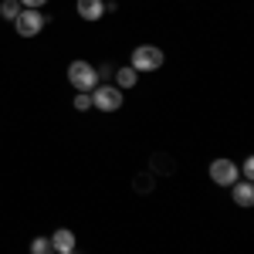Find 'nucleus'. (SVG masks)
Masks as SVG:
<instances>
[{"mask_svg":"<svg viewBox=\"0 0 254 254\" xmlns=\"http://www.w3.org/2000/svg\"><path fill=\"white\" fill-rule=\"evenodd\" d=\"M163 48H156V44H139V48H132V68H136L139 75L142 71H159L163 68Z\"/></svg>","mask_w":254,"mask_h":254,"instance_id":"f257e3e1","label":"nucleus"},{"mask_svg":"<svg viewBox=\"0 0 254 254\" xmlns=\"http://www.w3.org/2000/svg\"><path fill=\"white\" fill-rule=\"evenodd\" d=\"M68 81H71L75 92H92L98 85V71L88 61H71V64H68Z\"/></svg>","mask_w":254,"mask_h":254,"instance_id":"f03ea898","label":"nucleus"},{"mask_svg":"<svg viewBox=\"0 0 254 254\" xmlns=\"http://www.w3.org/2000/svg\"><path fill=\"white\" fill-rule=\"evenodd\" d=\"M92 109H98V112H119L122 109V92L116 85H95L92 88Z\"/></svg>","mask_w":254,"mask_h":254,"instance_id":"7ed1b4c3","label":"nucleus"},{"mask_svg":"<svg viewBox=\"0 0 254 254\" xmlns=\"http://www.w3.org/2000/svg\"><path fill=\"white\" fill-rule=\"evenodd\" d=\"M44 24H48L44 14H41V10H27V7H24V10L17 14V20H14V27H17L20 38H38L41 31H44Z\"/></svg>","mask_w":254,"mask_h":254,"instance_id":"20e7f679","label":"nucleus"},{"mask_svg":"<svg viewBox=\"0 0 254 254\" xmlns=\"http://www.w3.org/2000/svg\"><path fill=\"white\" fill-rule=\"evenodd\" d=\"M210 180H214L217 187H234L237 180H241V170L234 166V159H214L210 163Z\"/></svg>","mask_w":254,"mask_h":254,"instance_id":"39448f33","label":"nucleus"},{"mask_svg":"<svg viewBox=\"0 0 254 254\" xmlns=\"http://www.w3.org/2000/svg\"><path fill=\"white\" fill-rule=\"evenodd\" d=\"M105 0H78V17L81 20H102Z\"/></svg>","mask_w":254,"mask_h":254,"instance_id":"423d86ee","label":"nucleus"},{"mask_svg":"<svg viewBox=\"0 0 254 254\" xmlns=\"http://www.w3.org/2000/svg\"><path fill=\"white\" fill-rule=\"evenodd\" d=\"M231 193H234V203H237V207H251V203H254V187H251V180H244V183L237 180L234 187H231Z\"/></svg>","mask_w":254,"mask_h":254,"instance_id":"0eeeda50","label":"nucleus"},{"mask_svg":"<svg viewBox=\"0 0 254 254\" xmlns=\"http://www.w3.org/2000/svg\"><path fill=\"white\" fill-rule=\"evenodd\" d=\"M51 248L58 254H64V251H75V234L68 231V227H58L55 234H51Z\"/></svg>","mask_w":254,"mask_h":254,"instance_id":"6e6552de","label":"nucleus"},{"mask_svg":"<svg viewBox=\"0 0 254 254\" xmlns=\"http://www.w3.org/2000/svg\"><path fill=\"white\" fill-rule=\"evenodd\" d=\"M136 81H139V71L132 68V64H126V68H119V71H116V88H119V92L132 88Z\"/></svg>","mask_w":254,"mask_h":254,"instance_id":"1a4fd4ad","label":"nucleus"},{"mask_svg":"<svg viewBox=\"0 0 254 254\" xmlns=\"http://www.w3.org/2000/svg\"><path fill=\"white\" fill-rule=\"evenodd\" d=\"M149 170H153V176H156V173H173V163H170L166 153H156L153 163H149Z\"/></svg>","mask_w":254,"mask_h":254,"instance_id":"9d476101","label":"nucleus"},{"mask_svg":"<svg viewBox=\"0 0 254 254\" xmlns=\"http://www.w3.org/2000/svg\"><path fill=\"white\" fill-rule=\"evenodd\" d=\"M24 10L17 0H0V17L3 20H17V14Z\"/></svg>","mask_w":254,"mask_h":254,"instance_id":"9b49d317","label":"nucleus"},{"mask_svg":"<svg viewBox=\"0 0 254 254\" xmlns=\"http://www.w3.org/2000/svg\"><path fill=\"white\" fill-rule=\"evenodd\" d=\"M31 254H55L51 237H34V241H31Z\"/></svg>","mask_w":254,"mask_h":254,"instance_id":"f8f14e48","label":"nucleus"},{"mask_svg":"<svg viewBox=\"0 0 254 254\" xmlns=\"http://www.w3.org/2000/svg\"><path fill=\"white\" fill-rule=\"evenodd\" d=\"M153 183H156V176H153V173H139L136 176V190H139V193H149Z\"/></svg>","mask_w":254,"mask_h":254,"instance_id":"ddd939ff","label":"nucleus"},{"mask_svg":"<svg viewBox=\"0 0 254 254\" xmlns=\"http://www.w3.org/2000/svg\"><path fill=\"white\" fill-rule=\"evenodd\" d=\"M75 109H78V112H88V109H92V92H78V95H75Z\"/></svg>","mask_w":254,"mask_h":254,"instance_id":"4468645a","label":"nucleus"},{"mask_svg":"<svg viewBox=\"0 0 254 254\" xmlns=\"http://www.w3.org/2000/svg\"><path fill=\"white\" fill-rule=\"evenodd\" d=\"M241 176H244V180H251V176H254V159H251V156L244 159V166H241Z\"/></svg>","mask_w":254,"mask_h":254,"instance_id":"2eb2a0df","label":"nucleus"},{"mask_svg":"<svg viewBox=\"0 0 254 254\" xmlns=\"http://www.w3.org/2000/svg\"><path fill=\"white\" fill-rule=\"evenodd\" d=\"M17 3H20V7H27V10H41L48 0H17Z\"/></svg>","mask_w":254,"mask_h":254,"instance_id":"dca6fc26","label":"nucleus"},{"mask_svg":"<svg viewBox=\"0 0 254 254\" xmlns=\"http://www.w3.org/2000/svg\"><path fill=\"white\" fill-rule=\"evenodd\" d=\"M64 254H75V251H64Z\"/></svg>","mask_w":254,"mask_h":254,"instance_id":"f3484780","label":"nucleus"}]
</instances>
